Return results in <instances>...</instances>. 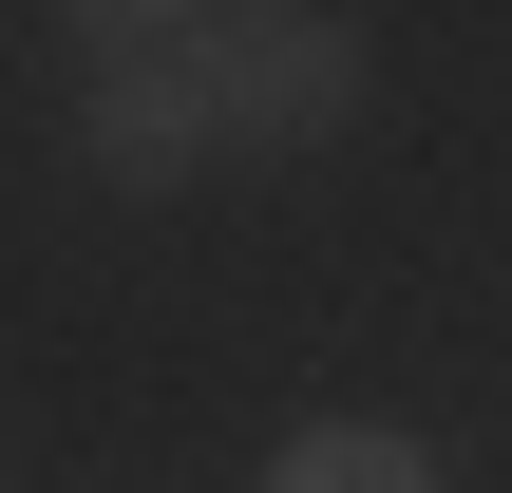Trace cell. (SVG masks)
Masks as SVG:
<instances>
[{
  "instance_id": "2",
  "label": "cell",
  "mask_w": 512,
  "mask_h": 493,
  "mask_svg": "<svg viewBox=\"0 0 512 493\" xmlns=\"http://www.w3.org/2000/svg\"><path fill=\"white\" fill-rule=\"evenodd\" d=\"M76 171L95 190H190V171H228V133H209V76H190V38H114L95 76H76Z\"/></svg>"
},
{
  "instance_id": "4",
  "label": "cell",
  "mask_w": 512,
  "mask_h": 493,
  "mask_svg": "<svg viewBox=\"0 0 512 493\" xmlns=\"http://www.w3.org/2000/svg\"><path fill=\"white\" fill-rule=\"evenodd\" d=\"M57 19H76V38H95V57H114V38H190V19H209V0H57Z\"/></svg>"
},
{
  "instance_id": "3",
  "label": "cell",
  "mask_w": 512,
  "mask_h": 493,
  "mask_svg": "<svg viewBox=\"0 0 512 493\" xmlns=\"http://www.w3.org/2000/svg\"><path fill=\"white\" fill-rule=\"evenodd\" d=\"M266 493H456V456L399 437V418H304V437L266 456Z\"/></svg>"
},
{
  "instance_id": "1",
  "label": "cell",
  "mask_w": 512,
  "mask_h": 493,
  "mask_svg": "<svg viewBox=\"0 0 512 493\" xmlns=\"http://www.w3.org/2000/svg\"><path fill=\"white\" fill-rule=\"evenodd\" d=\"M190 76H209V133L228 152H342L361 95H380V57H361L342 0H209L190 19Z\"/></svg>"
}]
</instances>
